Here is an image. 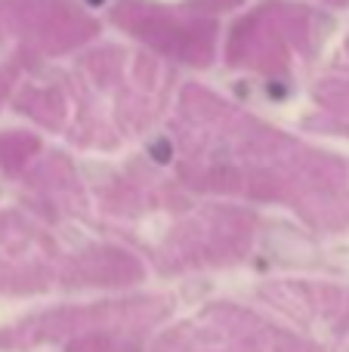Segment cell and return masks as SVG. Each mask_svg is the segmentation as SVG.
Returning a JSON list of instances; mask_svg holds the SVG:
<instances>
[{"label": "cell", "mask_w": 349, "mask_h": 352, "mask_svg": "<svg viewBox=\"0 0 349 352\" xmlns=\"http://www.w3.org/2000/svg\"><path fill=\"white\" fill-rule=\"evenodd\" d=\"M148 152H152L155 161H161V164H164V161L170 158V142H167V140H155L152 146H148Z\"/></svg>", "instance_id": "obj_1"}, {"label": "cell", "mask_w": 349, "mask_h": 352, "mask_svg": "<svg viewBox=\"0 0 349 352\" xmlns=\"http://www.w3.org/2000/svg\"><path fill=\"white\" fill-rule=\"evenodd\" d=\"M87 3H105V0H87Z\"/></svg>", "instance_id": "obj_2"}]
</instances>
